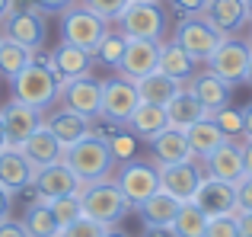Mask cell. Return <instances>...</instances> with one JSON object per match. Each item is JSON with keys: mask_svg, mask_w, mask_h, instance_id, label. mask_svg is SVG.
<instances>
[{"mask_svg": "<svg viewBox=\"0 0 252 237\" xmlns=\"http://www.w3.org/2000/svg\"><path fill=\"white\" fill-rule=\"evenodd\" d=\"M61 160L67 163L70 173H74L83 186H86V183H96V180H105V176L112 173V167H115V157H112L105 138L93 135V131L86 138H80V141L67 144Z\"/></svg>", "mask_w": 252, "mask_h": 237, "instance_id": "1", "label": "cell"}, {"mask_svg": "<svg viewBox=\"0 0 252 237\" xmlns=\"http://www.w3.org/2000/svg\"><path fill=\"white\" fill-rule=\"evenodd\" d=\"M80 205H83L86 218L99 221V225H105V228H115L118 221L131 212V205L122 196L118 183L109 180V176H105V180H96V183H86L80 189Z\"/></svg>", "mask_w": 252, "mask_h": 237, "instance_id": "2", "label": "cell"}, {"mask_svg": "<svg viewBox=\"0 0 252 237\" xmlns=\"http://www.w3.org/2000/svg\"><path fill=\"white\" fill-rule=\"evenodd\" d=\"M58 87H61V80H58L48 68H42V64H35V61H29L10 80L13 100L26 103V106H32V109H42V113L58 100Z\"/></svg>", "mask_w": 252, "mask_h": 237, "instance_id": "3", "label": "cell"}, {"mask_svg": "<svg viewBox=\"0 0 252 237\" xmlns=\"http://www.w3.org/2000/svg\"><path fill=\"white\" fill-rule=\"evenodd\" d=\"M105 32H109V23H105L102 16H96L93 10H86L83 3L67 6V10L61 13V42L77 45V48L90 51V55L105 39Z\"/></svg>", "mask_w": 252, "mask_h": 237, "instance_id": "4", "label": "cell"}, {"mask_svg": "<svg viewBox=\"0 0 252 237\" xmlns=\"http://www.w3.org/2000/svg\"><path fill=\"white\" fill-rule=\"evenodd\" d=\"M55 103L61 109H67V113H77L93 122V118H99V109H102V80H96L90 74L61 80Z\"/></svg>", "mask_w": 252, "mask_h": 237, "instance_id": "5", "label": "cell"}, {"mask_svg": "<svg viewBox=\"0 0 252 237\" xmlns=\"http://www.w3.org/2000/svg\"><path fill=\"white\" fill-rule=\"evenodd\" d=\"M115 23L122 26V32L128 39H154V42H163V32H166V13L160 10V3H141V0H131Z\"/></svg>", "mask_w": 252, "mask_h": 237, "instance_id": "6", "label": "cell"}, {"mask_svg": "<svg viewBox=\"0 0 252 237\" xmlns=\"http://www.w3.org/2000/svg\"><path fill=\"white\" fill-rule=\"evenodd\" d=\"M172 42H179L198 64H204L217 51V45L223 42V36L201 16V13H195V16H182V23H179Z\"/></svg>", "mask_w": 252, "mask_h": 237, "instance_id": "7", "label": "cell"}, {"mask_svg": "<svg viewBox=\"0 0 252 237\" xmlns=\"http://www.w3.org/2000/svg\"><path fill=\"white\" fill-rule=\"evenodd\" d=\"M115 183L122 189V196L128 199V205L137 208L154 193H160V170L154 163H144V160H128V163H122Z\"/></svg>", "mask_w": 252, "mask_h": 237, "instance_id": "8", "label": "cell"}, {"mask_svg": "<svg viewBox=\"0 0 252 237\" xmlns=\"http://www.w3.org/2000/svg\"><path fill=\"white\" fill-rule=\"evenodd\" d=\"M249 55H252V48L246 42H240V39H223V42L217 45V51L204 64H208L211 74H217L220 80H227L230 87H236V83H246Z\"/></svg>", "mask_w": 252, "mask_h": 237, "instance_id": "9", "label": "cell"}, {"mask_svg": "<svg viewBox=\"0 0 252 237\" xmlns=\"http://www.w3.org/2000/svg\"><path fill=\"white\" fill-rule=\"evenodd\" d=\"M0 32H3V39H13L23 48L38 51L45 48V39H48V23H45L42 10H13L0 23Z\"/></svg>", "mask_w": 252, "mask_h": 237, "instance_id": "10", "label": "cell"}, {"mask_svg": "<svg viewBox=\"0 0 252 237\" xmlns=\"http://www.w3.org/2000/svg\"><path fill=\"white\" fill-rule=\"evenodd\" d=\"M137 103H141V93H137L134 80H125V77L102 80V109H99V118L125 125L131 118V113L137 109Z\"/></svg>", "mask_w": 252, "mask_h": 237, "instance_id": "11", "label": "cell"}, {"mask_svg": "<svg viewBox=\"0 0 252 237\" xmlns=\"http://www.w3.org/2000/svg\"><path fill=\"white\" fill-rule=\"evenodd\" d=\"M80 189H83V183L70 173V167L64 160L48 163V167H38L35 180H32L35 202H51V199H64V196H77Z\"/></svg>", "mask_w": 252, "mask_h": 237, "instance_id": "12", "label": "cell"}, {"mask_svg": "<svg viewBox=\"0 0 252 237\" xmlns=\"http://www.w3.org/2000/svg\"><path fill=\"white\" fill-rule=\"evenodd\" d=\"M160 189L169 193L179 202H191L204 180V170L198 167V160H182V163H160Z\"/></svg>", "mask_w": 252, "mask_h": 237, "instance_id": "13", "label": "cell"}, {"mask_svg": "<svg viewBox=\"0 0 252 237\" xmlns=\"http://www.w3.org/2000/svg\"><path fill=\"white\" fill-rule=\"evenodd\" d=\"M160 64V42L154 39H128L122 61H118V77L125 80H144L147 74H154Z\"/></svg>", "mask_w": 252, "mask_h": 237, "instance_id": "14", "label": "cell"}, {"mask_svg": "<svg viewBox=\"0 0 252 237\" xmlns=\"http://www.w3.org/2000/svg\"><path fill=\"white\" fill-rule=\"evenodd\" d=\"M0 118H3V131H6V144L10 148H23L29 141V135L35 128H42L45 113L42 109H32L19 100H10L3 109H0Z\"/></svg>", "mask_w": 252, "mask_h": 237, "instance_id": "15", "label": "cell"}, {"mask_svg": "<svg viewBox=\"0 0 252 237\" xmlns=\"http://www.w3.org/2000/svg\"><path fill=\"white\" fill-rule=\"evenodd\" d=\"M191 202H195L208 218L236 215V186L204 173V180H201V186H198V193H195V199H191Z\"/></svg>", "mask_w": 252, "mask_h": 237, "instance_id": "16", "label": "cell"}, {"mask_svg": "<svg viewBox=\"0 0 252 237\" xmlns=\"http://www.w3.org/2000/svg\"><path fill=\"white\" fill-rule=\"evenodd\" d=\"M201 16L208 19L223 39H233L236 32L249 23V6H246V0H208Z\"/></svg>", "mask_w": 252, "mask_h": 237, "instance_id": "17", "label": "cell"}, {"mask_svg": "<svg viewBox=\"0 0 252 237\" xmlns=\"http://www.w3.org/2000/svg\"><path fill=\"white\" fill-rule=\"evenodd\" d=\"M185 90H189V93L208 109V116H214V113H220L223 106H230V93H233V87H230L227 80H220L217 74H211V71L195 74Z\"/></svg>", "mask_w": 252, "mask_h": 237, "instance_id": "18", "label": "cell"}, {"mask_svg": "<svg viewBox=\"0 0 252 237\" xmlns=\"http://www.w3.org/2000/svg\"><path fill=\"white\" fill-rule=\"evenodd\" d=\"M32 180H35V167L23 157V151L19 148L0 151V186H3L6 193L32 189Z\"/></svg>", "mask_w": 252, "mask_h": 237, "instance_id": "19", "label": "cell"}, {"mask_svg": "<svg viewBox=\"0 0 252 237\" xmlns=\"http://www.w3.org/2000/svg\"><path fill=\"white\" fill-rule=\"evenodd\" d=\"M204 167H208V176H217V180L223 183H240L243 176H246V163H243V148L236 141H223L220 148L214 151V154L204 160Z\"/></svg>", "mask_w": 252, "mask_h": 237, "instance_id": "20", "label": "cell"}, {"mask_svg": "<svg viewBox=\"0 0 252 237\" xmlns=\"http://www.w3.org/2000/svg\"><path fill=\"white\" fill-rule=\"evenodd\" d=\"M19 151H23V157H26V160H29L35 170H38V167H48V163H58V160L64 157V144L58 141L55 135H51L45 122H42V128L32 131L29 141H26Z\"/></svg>", "mask_w": 252, "mask_h": 237, "instance_id": "21", "label": "cell"}, {"mask_svg": "<svg viewBox=\"0 0 252 237\" xmlns=\"http://www.w3.org/2000/svg\"><path fill=\"white\" fill-rule=\"evenodd\" d=\"M150 148H154L157 163L195 160V157H191V148H189V138H185V131H182V128H172V125H166L160 135L150 138Z\"/></svg>", "mask_w": 252, "mask_h": 237, "instance_id": "22", "label": "cell"}, {"mask_svg": "<svg viewBox=\"0 0 252 237\" xmlns=\"http://www.w3.org/2000/svg\"><path fill=\"white\" fill-rule=\"evenodd\" d=\"M185 138H189V148H191V157H195V160H208L223 141H230V138L217 128V122L211 116L201 118V122H195V125H189V128H185Z\"/></svg>", "mask_w": 252, "mask_h": 237, "instance_id": "23", "label": "cell"}, {"mask_svg": "<svg viewBox=\"0 0 252 237\" xmlns=\"http://www.w3.org/2000/svg\"><path fill=\"white\" fill-rule=\"evenodd\" d=\"M90 64H93V55L77 45H67L61 42L55 51H51V74L58 80H70V77H80V74H90Z\"/></svg>", "mask_w": 252, "mask_h": 237, "instance_id": "24", "label": "cell"}, {"mask_svg": "<svg viewBox=\"0 0 252 237\" xmlns=\"http://www.w3.org/2000/svg\"><path fill=\"white\" fill-rule=\"evenodd\" d=\"M195 64L198 61L179 42H160V64H157L160 74H166L179 83H189L191 77H195Z\"/></svg>", "mask_w": 252, "mask_h": 237, "instance_id": "25", "label": "cell"}, {"mask_svg": "<svg viewBox=\"0 0 252 237\" xmlns=\"http://www.w3.org/2000/svg\"><path fill=\"white\" fill-rule=\"evenodd\" d=\"M125 125H128V131L134 138L150 141L154 135H160V131L169 125V118H166V109H163V106H154V103H137V109L131 113V118Z\"/></svg>", "mask_w": 252, "mask_h": 237, "instance_id": "26", "label": "cell"}, {"mask_svg": "<svg viewBox=\"0 0 252 237\" xmlns=\"http://www.w3.org/2000/svg\"><path fill=\"white\" fill-rule=\"evenodd\" d=\"M45 125H48V131L64 144V148L74 144V141H80V138H86L93 131L90 128V118H83V116H77V113H67V109H58V113L45 116Z\"/></svg>", "mask_w": 252, "mask_h": 237, "instance_id": "27", "label": "cell"}, {"mask_svg": "<svg viewBox=\"0 0 252 237\" xmlns=\"http://www.w3.org/2000/svg\"><path fill=\"white\" fill-rule=\"evenodd\" d=\"M166 118H169V125L172 128H189V125H195V122H201V118H208V109L201 106V103L195 100V96L189 93V90H179L176 96L166 103Z\"/></svg>", "mask_w": 252, "mask_h": 237, "instance_id": "28", "label": "cell"}, {"mask_svg": "<svg viewBox=\"0 0 252 237\" xmlns=\"http://www.w3.org/2000/svg\"><path fill=\"white\" fill-rule=\"evenodd\" d=\"M179 90H182V83L172 80V77H166V74H160V71L147 74L144 80H137L141 103H154V106H163V109H166V103L179 93Z\"/></svg>", "mask_w": 252, "mask_h": 237, "instance_id": "29", "label": "cell"}, {"mask_svg": "<svg viewBox=\"0 0 252 237\" xmlns=\"http://www.w3.org/2000/svg\"><path fill=\"white\" fill-rule=\"evenodd\" d=\"M179 205H182V202L160 189V193H154L147 202L137 205V215L144 218V225H172V218L179 215Z\"/></svg>", "mask_w": 252, "mask_h": 237, "instance_id": "30", "label": "cell"}, {"mask_svg": "<svg viewBox=\"0 0 252 237\" xmlns=\"http://www.w3.org/2000/svg\"><path fill=\"white\" fill-rule=\"evenodd\" d=\"M19 225L26 228L29 237H58L61 234V225H58V218L51 215V208L45 205V202H32V205L26 208Z\"/></svg>", "mask_w": 252, "mask_h": 237, "instance_id": "31", "label": "cell"}, {"mask_svg": "<svg viewBox=\"0 0 252 237\" xmlns=\"http://www.w3.org/2000/svg\"><path fill=\"white\" fill-rule=\"evenodd\" d=\"M208 221L211 218L195 205V202H182V205H179V215L172 218V228H176L179 237H204Z\"/></svg>", "mask_w": 252, "mask_h": 237, "instance_id": "32", "label": "cell"}, {"mask_svg": "<svg viewBox=\"0 0 252 237\" xmlns=\"http://www.w3.org/2000/svg\"><path fill=\"white\" fill-rule=\"evenodd\" d=\"M29 61H32V51L29 48L16 45L13 39H0V77L13 80V77H16Z\"/></svg>", "mask_w": 252, "mask_h": 237, "instance_id": "33", "label": "cell"}, {"mask_svg": "<svg viewBox=\"0 0 252 237\" xmlns=\"http://www.w3.org/2000/svg\"><path fill=\"white\" fill-rule=\"evenodd\" d=\"M125 48H128V36H125V32H105V39L96 45L93 58H99L102 64H112V68H118V61H122Z\"/></svg>", "mask_w": 252, "mask_h": 237, "instance_id": "34", "label": "cell"}, {"mask_svg": "<svg viewBox=\"0 0 252 237\" xmlns=\"http://www.w3.org/2000/svg\"><path fill=\"white\" fill-rule=\"evenodd\" d=\"M45 205L51 208V215L58 218V225H70V221H77L83 215V205H80V193L77 196H64V199H51V202H45Z\"/></svg>", "mask_w": 252, "mask_h": 237, "instance_id": "35", "label": "cell"}, {"mask_svg": "<svg viewBox=\"0 0 252 237\" xmlns=\"http://www.w3.org/2000/svg\"><path fill=\"white\" fill-rule=\"evenodd\" d=\"M105 144H109L115 163H128L131 157H134V151H137V138L131 135V131H112V135L105 138Z\"/></svg>", "mask_w": 252, "mask_h": 237, "instance_id": "36", "label": "cell"}, {"mask_svg": "<svg viewBox=\"0 0 252 237\" xmlns=\"http://www.w3.org/2000/svg\"><path fill=\"white\" fill-rule=\"evenodd\" d=\"M105 231H109L105 225H99V221H93V218H86V215H80L77 221L64 225L58 237H105Z\"/></svg>", "mask_w": 252, "mask_h": 237, "instance_id": "37", "label": "cell"}, {"mask_svg": "<svg viewBox=\"0 0 252 237\" xmlns=\"http://www.w3.org/2000/svg\"><path fill=\"white\" fill-rule=\"evenodd\" d=\"M217 122V128L223 131V135L233 141V138H243V116H240V109H230V106H223L220 113H214L211 116Z\"/></svg>", "mask_w": 252, "mask_h": 237, "instance_id": "38", "label": "cell"}, {"mask_svg": "<svg viewBox=\"0 0 252 237\" xmlns=\"http://www.w3.org/2000/svg\"><path fill=\"white\" fill-rule=\"evenodd\" d=\"M128 3H131V0H83L86 10H93L96 16H102L105 23L118 19V16H122V10H125Z\"/></svg>", "mask_w": 252, "mask_h": 237, "instance_id": "39", "label": "cell"}, {"mask_svg": "<svg viewBox=\"0 0 252 237\" xmlns=\"http://www.w3.org/2000/svg\"><path fill=\"white\" fill-rule=\"evenodd\" d=\"M204 237H240V221H236V215H220V218H211Z\"/></svg>", "mask_w": 252, "mask_h": 237, "instance_id": "40", "label": "cell"}, {"mask_svg": "<svg viewBox=\"0 0 252 237\" xmlns=\"http://www.w3.org/2000/svg\"><path fill=\"white\" fill-rule=\"evenodd\" d=\"M236 212H252V173L236 183Z\"/></svg>", "mask_w": 252, "mask_h": 237, "instance_id": "41", "label": "cell"}, {"mask_svg": "<svg viewBox=\"0 0 252 237\" xmlns=\"http://www.w3.org/2000/svg\"><path fill=\"white\" fill-rule=\"evenodd\" d=\"M204 3H208V0H169V6L176 13H182V16H195V13H201Z\"/></svg>", "mask_w": 252, "mask_h": 237, "instance_id": "42", "label": "cell"}, {"mask_svg": "<svg viewBox=\"0 0 252 237\" xmlns=\"http://www.w3.org/2000/svg\"><path fill=\"white\" fill-rule=\"evenodd\" d=\"M141 237H179L172 225H144V234Z\"/></svg>", "mask_w": 252, "mask_h": 237, "instance_id": "43", "label": "cell"}, {"mask_svg": "<svg viewBox=\"0 0 252 237\" xmlns=\"http://www.w3.org/2000/svg\"><path fill=\"white\" fill-rule=\"evenodd\" d=\"M0 237H29V234H26V228L19 221L6 218V221H0Z\"/></svg>", "mask_w": 252, "mask_h": 237, "instance_id": "44", "label": "cell"}, {"mask_svg": "<svg viewBox=\"0 0 252 237\" xmlns=\"http://www.w3.org/2000/svg\"><path fill=\"white\" fill-rule=\"evenodd\" d=\"M32 3H35L38 10H51V13H58V10H67L74 0H32Z\"/></svg>", "mask_w": 252, "mask_h": 237, "instance_id": "45", "label": "cell"}, {"mask_svg": "<svg viewBox=\"0 0 252 237\" xmlns=\"http://www.w3.org/2000/svg\"><path fill=\"white\" fill-rule=\"evenodd\" d=\"M240 221V237H252V212H236Z\"/></svg>", "mask_w": 252, "mask_h": 237, "instance_id": "46", "label": "cell"}, {"mask_svg": "<svg viewBox=\"0 0 252 237\" xmlns=\"http://www.w3.org/2000/svg\"><path fill=\"white\" fill-rule=\"evenodd\" d=\"M10 205H13V193H6V189L0 186V221L10 218Z\"/></svg>", "mask_w": 252, "mask_h": 237, "instance_id": "47", "label": "cell"}, {"mask_svg": "<svg viewBox=\"0 0 252 237\" xmlns=\"http://www.w3.org/2000/svg\"><path fill=\"white\" fill-rule=\"evenodd\" d=\"M240 116H243V138H252V103L246 109H240Z\"/></svg>", "mask_w": 252, "mask_h": 237, "instance_id": "48", "label": "cell"}, {"mask_svg": "<svg viewBox=\"0 0 252 237\" xmlns=\"http://www.w3.org/2000/svg\"><path fill=\"white\" fill-rule=\"evenodd\" d=\"M240 148H243V163H246V173H252V138H246Z\"/></svg>", "mask_w": 252, "mask_h": 237, "instance_id": "49", "label": "cell"}, {"mask_svg": "<svg viewBox=\"0 0 252 237\" xmlns=\"http://www.w3.org/2000/svg\"><path fill=\"white\" fill-rule=\"evenodd\" d=\"M13 10H16V6H13V0H0V23H3Z\"/></svg>", "mask_w": 252, "mask_h": 237, "instance_id": "50", "label": "cell"}, {"mask_svg": "<svg viewBox=\"0 0 252 237\" xmlns=\"http://www.w3.org/2000/svg\"><path fill=\"white\" fill-rule=\"evenodd\" d=\"M3 148H10V144H6V131H3V118H0V151Z\"/></svg>", "mask_w": 252, "mask_h": 237, "instance_id": "51", "label": "cell"}, {"mask_svg": "<svg viewBox=\"0 0 252 237\" xmlns=\"http://www.w3.org/2000/svg\"><path fill=\"white\" fill-rule=\"evenodd\" d=\"M105 237H128V234L118 231V228H109V231H105Z\"/></svg>", "mask_w": 252, "mask_h": 237, "instance_id": "52", "label": "cell"}, {"mask_svg": "<svg viewBox=\"0 0 252 237\" xmlns=\"http://www.w3.org/2000/svg\"><path fill=\"white\" fill-rule=\"evenodd\" d=\"M246 83H252V55H249V68H246Z\"/></svg>", "mask_w": 252, "mask_h": 237, "instance_id": "53", "label": "cell"}, {"mask_svg": "<svg viewBox=\"0 0 252 237\" xmlns=\"http://www.w3.org/2000/svg\"><path fill=\"white\" fill-rule=\"evenodd\" d=\"M246 6H249V19H252V0H246Z\"/></svg>", "mask_w": 252, "mask_h": 237, "instance_id": "54", "label": "cell"}, {"mask_svg": "<svg viewBox=\"0 0 252 237\" xmlns=\"http://www.w3.org/2000/svg\"><path fill=\"white\" fill-rule=\"evenodd\" d=\"M246 45H249V48H252V32H249V39H246Z\"/></svg>", "mask_w": 252, "mask_h": 237, "instance_id": "55", "label": "cell"}, {"mask_svg": "<svg viewBox=\"0 0 252 237\" xmlns=\"http://www.w3.org/2000/svg\"><path fill=\"white\" fill-rule=\"evenodd\" d=\"M141 3H160V0H141Z\"/></svg>", "mask_w": 252, "mask_h": 237, "instance_id": "56", "label": "cell"}, {"mask_svg": "<svg viewBox=\"0 0 252 237\" xmlns=\"http://www.w3.org/2000/svg\"><path fill=\"white\" fill-rule=\"evenodd\" d=\"M0 39H3V32H0Z\"/></svg>", "mask_w": 252, "mask_h": 237, "instance_id": "57", "label": "cell"}]
</instances>
